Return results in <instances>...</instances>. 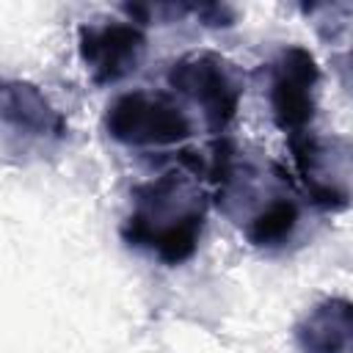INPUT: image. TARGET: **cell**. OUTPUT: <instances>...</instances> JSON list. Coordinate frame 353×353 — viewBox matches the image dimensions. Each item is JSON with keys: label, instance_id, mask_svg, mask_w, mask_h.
<instances>
[{"label": "cell", "instance_id": "obj_2", "mask_svg": "<svg viewBox=\"0 0 353 353\" xmlns=\"http://www.w3.org/2000/svg\"><path fill=\"white\" fill-rule=\"evenodd\" d=\"M273 108L284 127H298L312 116V102L303 91V85L292 80H281L273 91Z\"/></svg>", "mask_w": 353, "mask_h": 353}, {"label": "cell", "instance_id": "obj_4", "mask_svg": "<svg viewBox=\"0 0 353 353\" xmlns=\"http://www.w3.org/2000/svg\"><path fill=\"white\" fill-rule=\"evenodd\" d=\"M196 243V218H185L179 226L168 229L160 240H157V251L163 259L168 262H179L193 251Z\"/></svg>", "mask_w": 353, "mask_h": 353}, {"label": "cell", "instance_id": "obj_3", "mask_svg": "<svg viewBox=\"0 0 353 353\" xmlns=\"http://www.w3.org/2000/svg\"><path fill=\"white\" fill-rule=\"evenodd\" d=\"M295 223V207L287 201L273 204L270 210H265L254 223H251V240L254 243H270L284 237Z\"/></svg>", "mask_w": 353, "mask_h": 353}, {"label": "cell", "instance_id": "obj_1", "mask_svg": "<svg viewBox=\"0 0 353 353\" xmlns=\"http://www.w3.org/2000/svg\"><path fill=\"white\" fill-rule=\"evenodd\" d=\"M108 127L124 141H176L188 135V121L176 110L149 105L143 97H124L116 102L108 116Z\"/></svg>", "mask_w": 353, "mask_h": 353}]
</instances>
